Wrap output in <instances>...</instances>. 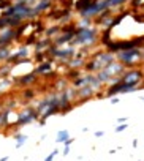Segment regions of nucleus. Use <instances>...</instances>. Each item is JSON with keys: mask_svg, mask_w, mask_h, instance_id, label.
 <instances>
[{"mask_svg": "<svg viewBox=\"0 0 144 161\" xmlns=\"http://www.w3.org/2000/svg\"><path fill=\"white\" fill-rule=\"evenodd\" d=\"M97 36H98V30L95 29V27H89V29H76L75 32V36L73 40H71V46H90L93 44L95 41H97Z\"/></svg>", "mask_w": 144, "mask_h": 161, "instance_id": "obj_1", "label": "nucleus"}, {"mask_svg": "<svg viewBox=\"0 0 144 161\" xmlns=\"http://www.w3.org/2000/svg\"><path fill=\"white\" fill-rule=\"evenodd\" d=\"M116 57H117L119 62L125 66V70H127V68H133V66H136V63L142 62V54H141L139 48L128 49V51H121V52L116 54Z\"/></svg>", "mask_w": 144, "mask_h": 161, "instance_id": "obj_2", "label": "nucleus"}, {"mask_svg": "<svg viewBox=\"0 0 144 161\" xmlns=\"http://www.w3.org/2000/svg\"><path fill=\"white\" fill-rule=\"evenodd\" d=\"M38 119H40V114L37 112V109H33V107H24L17 114L16 128L26 126V125H29V123H32L33 120H38Z\"/></svg>", "mask_w": 144, "mask_h": 161, "instance_id": "obj_3", "label": "nucleus"}, {"mask_svg": "<svg viewBox=\"0 0 144 161\" xmlns=\"http://www.w3.org/2000/svg\"><path fill=\"white\" fill-rule=\"evenodd\" d=\"M144 79V71L142 70H125V73L121 76V82L122 84H128V85H139Z\"/></svg>", "mask_w": 144, "mask_h": 161, "instance_id": "obj_4", "label": "nucleus"}, {"mask_svg": "<svg viewBox=\"0 0 144 161\" xmlns=\"http://www.w3.org/2000/svg\"><path fill=\"white\" fill-rule=\"evenodd\" d=\"M37 79H38V76L32 71V73H27V74H24V76H21V78H16L14 79V84L16 85H24V87H29V85H33L35 82H37Z\"/></svg>", "mask_w": 144, "mask_h": 161, "instance_id": "obj_5", "label": "nucleus"}, {"mask_svg": "<svg viewBox=\"0 0 144 161\" xmlns=\"http://www.w3.org/2000/svg\"><path fill=\"white\" fill-rule=\"evenodd\" d=\"M52 62H54V59L49 57V60L40 63V65L35 68L33 73H35L37 76H46V73H52Z\"/></svg>", "mask_w": 144, "mask_h": 161, "instance_id": "obj_6", "label": "nucleus"}, {"mask_svg": "<svg viewBox=\"0 0 144 161\" xmlns=\"http://www.w3.org/2000/svg\"><path fill=\"white\" fill-rule=\"evenodd\" d=\"M29 54H30V49H29V46H21V48L14 52V54H11V57L8 59V62L7 63H13V62H16V60H19V59H29Z\"/></svg>", "mask_w": 144, "mask_h": 161, "instance_id": "obj_7", "label": "nucleus"}, {"mask_svg": "<svg viewBox=\"0 0 144 161\" xmlns=\"http://www.w3.org/2000/svg\"><path fill=\"white\" fill-rule=\"evenodd\" d=\"M93 93H95V90H93L90 85H84V87L78 88V92H76V97H79V98H84V100L81 101V103H84V101L90 100V98L93 97Z\"/></svg>", "mask_w": 144, "mask_h": 161, "instance_id": "obj_8", "label": "nucleus"}, {"mask_svg": "<svg viewBox=\"0 0 144 161\" xmlns=\"http://www.w3.org/2000/svg\"><path fill=\"white\" fill-rule=\"evenodd\" d=\"M52 43H51V40L49 38H44V40H41V41H37L35 43V54L37 52H46V49L49 48Z\"/></svg>", "mask_w": 144, "mask_h": 161, "instance_id": "obj_9", "label": "nucleus"}, {"mask_svg": "<svg viewBox=\"0 0 144 161\" xmlns=\"http://www.w3.org/2000/svg\"><path fill=\"white\" fill-rule=\"evenodd\" d=\"M68 66L71 68V70H78V68H81V66H84V59H82V55H78V57H75V59H70L68 62Z\"/></svg>", "mask_w": 144, "mask_h": 161, "instance_id": "obj_10", "label": "nucleus"}, {"mask_svg": "<svg viewBox=\"0 0 144 161\" xmlns=\"http://www.w3.org/2000/svg\"><path fill=\"white\" fill-rule=\"evenodd\" d=\"M49 8H51V2H46V0H40V2L33 7V10H35L37 16H40L41 13H44L46 10H49Z\"/></svg>", "mask_w": 144, "mask_h": 161, "instance_id": "obj_11", "label": "nucleus"}, {"mask_svg": "<svg viewBox=\"0 0 144 161\" xmlns=\"http://www.w3.org/2000/svg\"><path fill=\"white\" fill-rule=\"evenodd\" d=\"M73 36H75V33H63V35H60V36H56L52 44L59 46V44H63V43H70L71 40H73Z\"/></svg>", "mask_w": 144, "mask_h": 161, "instance_id": "obj_12", "label": "nucleus"}, {"mask_svg": "<svg viewBox=\"0 0 144 161\" xmlns=\"http://www.w3.org/2000/svg\"><path fill=\"white\" fill-rule=\"evenodd\" d=\"M13 137H14V141H16V149H21L24 144L27 142V139H29V136L27 134H22V133H16Z\"/></svg>", "mask_w": 144, "mask_h": 161, "instance_id": "obj_13", "label": "nucleus"}, {"mask_svg": "<svg viewBox=\"0 0 144 161\" xmlns=\"http://www.w3.org/2000/svg\"><path fill=\"white\" fill-rule=\"evenodd\" d=\"M93 2H97V0H78V2L75 3V10L79 13V11H82V10H86L87 7H90Z\"/></svg>", "mask_w": 144, "mask_h": 161, "instance_id": "obj_14", "label": "nucleus"}, {"mask_svg": "<svg viewBox=\"0 0 144 161\" xmlns=\"http://www.w3.org/2000/svg\"><path fill=\"white\" fill-rule=\"evenodd\" d=\"M11 54V48H0V63H7Z\"/></svg>", "mask_w": 144, "mask_h": 161, "instance_id": "obj_15", "label": "nucleus"}, {"mask_svg": "<svg viewBox=\"0 0 144 161\" xmlns=\"http://www.w3.org/2000/svg\"><path fill=\"white\" fill-rule=\"evenodd\" d=\"M70 133H68V130H60L59 133H57V137H56V142L57 144H63L67 139H70Z\"/></svg>", "mask_w": 144, "mask_h": 161, "instance_id": "obj_16", "label": "nucleus"}, {"mask_svg": "<svg viewBox=\"0 0 144 161\" xmlns=\"http://www.w3.org/2000/svg\"><path fill=\"white\" fill-rule=\"evenodd\" d=\"M92 27V19H86V17H81L76 24V29H89Z\"/></svg>", "mask_w": 144, "mask_h": 161, "instance_id": "obj_17", "label": "nucleus"}, {"mask_svg": "<svg viewBox=\"0 0 144 161\" xmlns=\"http://www.w3.org/2000/svg\"><path fill=\"white\" fill-rule=\"evenodd\" d=\"M81 76H82V73H81L79 70H70V71H68V74H67V79H70V81H71V79H75V81H76V79H78V78H81Z\"/></svg>", "mask_w": 144, "mask_h": 161, "instance_id": "obj_18", "label": "nucleus"}, {"mask_svg": "<svg viewBox=\"0 0 144 161\" xmlns=\"http://www.w3.org/2000/svg\"><path fill=\"white\" fill-rule=\"evenodd\" d=\"M57 32H60V26H54V27H51V29H47V30H46V38L54 36Z\"/></svg>", "mask_w": 144, "mask_h": 161, "instance_id": "obj_19", "label": "nucleus"}, {"mask_svg": "<svg viewBox=\"0 0 144 161\" xmlns=\"http://www.w3.org/2000/svg\"><path fill=\"white\" fill-rule=\"evenodd\" d=\"M106 2H108V7L111 8V7H119L122 3H127V2H130V0H106Z\"/></svg>", "mask_w": 144, "mask_h": 161, "instance_id": "obj_20", "label": "nucleus"}, {"mask_svg": "<svg viewBox=\"0 0 144 161\" xmlns=\"http://www.w3.org/2000/svg\"><path fill=\"white\" fill-rule=\"evenodd\" d=\"M109 33H111L109 29H106V30L103 32V35H102V43H103V44H108V43L111 41V35H109Z\"/></svg>", "mask_w": 144, "mask_h": 161, "instance_id": "obj_21", "label": "nucleus"}, {"mask_svg": "<svg viewBox=\"0 0 144 161\" xmlns=\"http://www.w3.org/2000/svg\"><path fill=\"white\" fill-rule=\"evenodd\" d=\"M8 22H10V17H5V16H0V30H3L8 27Z\"/></svg>", "mask_w": 144, "mask_h": 161, "instance_id": "obj_22", "label": "nucleus"}, {"mask_svg": "<svg viewBox=\"0 0 144 161\" xmlns=\"http://www.w3.org/2000/svg\"><path fill=\"white\" fill-rule=\"evenodd\" d=\"M57 155H59V150L56 149V150H52V152H51L49 155H47V156H46V158H44L43 161H52V159H54V158L57 156Z\"/></svg>", "mask_w": 144, "mask_h": 161, "instance_id": "obj_23", "label": "nucleus"}, {"mask_svg": "<svg viewBox=\"0 0 144 161\" xmlns=\"http://www.w3.org/2000/svg\"><path fill=\"white\" fill-rule=\"evenodd\" d=\"M22 97H27V100H32V97H35V92L33 90H24Z\"/></svg>", "mask_w": 144, "mask_h": 161, "instance_id": "obj_24", "label": "nucleus"}, {"mask_svg": "<svg viewBox=\"0 0 144 161\" xmlns=\"http://www.w3.org/2000/svg\"><path fill=\"white\" fill-rule=\"evenodd\" d=\"M127 128H128V123H121L119 126H116V128H114V131H116V133H122V131H124V130H127Z\"/></svg>", "mask_w": 144, "mask_h": 161, "instance_id": "obj_25", "label": "nucleus"}, {"mask_svg": "<svg viewBox=\"0 0 144 161\" xmlns=\"http://www.w3.org/2000/svg\"><path fill=\"white\" fill-rule=\"evenodd\" d=\"M70 150H71V149H70V145H65V147H63V150H62V155H63V156H67V155L70 153Z\"/></svg>", "mask_w": 144, "mask_h": 161, "instance_id": "obj_26", "label": "nucleus"}, {"mask_svg": "<svg viewBox=\"0 0 144 161\" xmlns=\"http://www.w3.org/2000/svg\"><path fill=\"white\" fill-rule=\"evenodd\" d=\"M127 120H128L127 117H119V119H117V122H119V123H127Z\"/></svg>", "mask_w": 144, "mask_h": 161, "instance_id": "obj_27", "label": "nucleus"}, {"mask_svg": "<svg viewBox=\"0 0 144 161\" xmlns=\"http://www.w3.org/2000/svg\"><path fill=\"white\" fill-rule=\"evenodd\" d=\"M73 141H75L73 137H70V139H67V141H65L63 144H65V145H71V144H73Z\"/></svg>", "mask_w": 144, "mask_h": 161, "instance_id": "obj_28", "label": "nucleus"}, {"mask_svg": "<svg viewBox=\"0 0 144 161\" xmlns=\"http://www.w3.org/2000/svg\"><path fill=\"white\" fill-rule=\"evenodd\" d=\"M105 136V131H95V137H102Z\"/></svg>", "mask_w": 144, "mask_h": 161, "instance_id": "obj_29", "label": "nucleus"}, {"mask_svg": "<svg viewBox=\"0 0 144 161\" xmlns=\"http://www.w3.org/2000/svg\"><path fill=\"white\" fill-rule=\"evenodd\" d=\"M119 103V98H111V104H117Z\"/></svg>", "mask_w": 144, "mask_h": 161, "instance_id": "obj_30", "label": "nucleus"}, {"mask_svg": "<svg viewBox=\"0 0 144 161\" xmlns=\"http://www.w3.org/2000/svg\"><path fill=\"white\" fill-rule=\"evenodd\" d=\"M132 145H133V147L136 149V147H138V141H136V139H133V142H132Z\"/></svg>", "mask_w": 144, "mask_h": 161, "instance_id": "obj_31", "label": "nucleus"}, {"mask_svg": "<svg viewBox=\"0 0 144 161\" xmlns=\"http://www.w3.org/2000/svg\"><path fill=\"white\" fill-rule=\"evenodd\" d=\"M0 161H8V156H2V158H0Z\"/></svg>", "mask_w": 144, "mask_h": 161, "instance_id": "obj_32", "label": "nucleus"}, {"mask_svg": "<svg viewBox=\"0 0 144 161\" xmlns=\"http://www.w3.org/2000/svg\"><path fill=\"white\" fill-rule=\"evenodd\" d=\"M46 2H52V0H46Z\"/></svg>", "mask_w": 144, "mask_h": 161, "instance_id": "obj_33", "label": "nucleus"}, {"mask_svg": "<svg viewBox=\"0 0 144 161\" xmlns=\"http://www.w3.org/2000/svg\"><path fill=\"white\" fill-rule=\"evenodd\" d=\"M141 100H142V103H144V98H141Z\"/></svg>", "mask_w": 144, "mask_h": 161, "instance_id": "obj_34", "label": "nucleus"}]
</instances>
